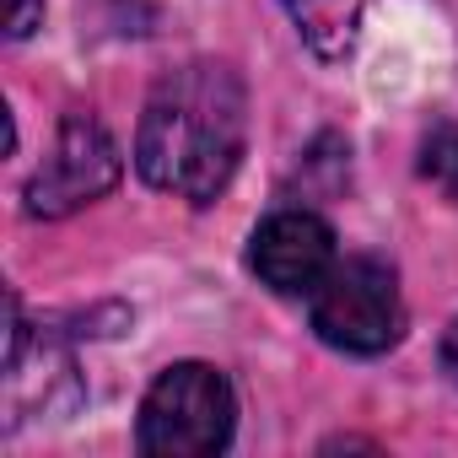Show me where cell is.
Instances as JSON below:
<instances>
[{
  "instance_id": "6da1fadb",
  "label": "cell",
  "mask_w": 458,
  "mask_h": 458,
  "mask_svg": "<svg viewBox=\"0 0 458 458\" xmlns=\"http://www.w3.org/2000/svg\"><path fill=\"white\" fill-rule=\"evenodd\" d=\"M243 140H249L243 81L216 60H194L157 81V92L140 114L135 167L151 189L205 205L233 183V173L243 162Z\"/></svg>"
},
{
  "instance_id": "7a4b0ae2",
  "label": "cell",
  "mask_w": 458,
  "mask_h": 458,
  "mask_svg": "<svg viewBox=\"0 0 458 458\" xmlns=\"http://www.w3.org/2000/svg\"><path fill=\"white\" fill-rule=\"evenodd\" d=\"M233 420L238 404L226 377L205 361H178L146 388L135 442L151 458H205L233 442Z\"/></svg>"
},
{
  "instance_id": "3957f363",
  "label": "cell",
  "mask_w": 458,
  "mask_h": 458,
  "mask_svg": "<svg viewBox=\"0 0 458 458\" xmlns=\"http://www.w3.org/2000/svg\"><path fill=\"white\" fill-rule=\"evenodd\" d=\"M313 329L324 345L351 351V356H377L399 340L404 308H399V281L383 259H335L324 286L313 292Z\"/></svg>"
},
{
  "instance_id": "277c9868",
  "label": "cell",
  "mask_w": 458,
  "mask_h": 458,
  "mask_svg": "<svg viewBox=\"0 0 458 458\" xmlns=\"http://www.w3.org/2000/svg\"><path fill=\"white\" fill-rule=\"evenodd\" d=\"M124 173V157L114 146V135L92 119V114H65L60 135L49 146V157L38 162V173L28 178V216L38 221H60L92 199H103Z\"/></svg>"
},
{
  "instance_id": "5b68a950",
  "label": "cell",
  "mask_w": 458,
  "mask_h": 458,
  "mask_svg": "<svg viewBox=\"0 0 458 458\" xmlns=\"http://www.w3.org/2000/svg\"><path fill=\"white\" fill-rule=\"evenodd\" d=\"M254 276L281 297H313L335 270V233L313 210H276L249 249Z\"/></svg>"
},
{
  "instance_id": "8992f818",
  "label": "cell",
  "mask_w": 458,
  "mask_h": 458,
  "mask_svg": "<svg viewBox=\"0 0 458 458\" xmlns=\"http://www.w3.org/2000/svg\"><path fill=\"white\" fill-rule=\"evenodd\" d=\"M292 22L302 28V38L313 44V55L324 60H345L356 33H361V12L367 0H286Z\"/></svg>"
},
{
  "instance_id": "52a82bcc",
  "label": "cell",
  "mask_w": 458,
  "mask_h": 458,
  "mask_svg": "<svg viewBox=\"0 0 458 458\" xmlns=\"http://www.w3.org/2000/svg\"><path fill=\"white\" fill-rule=\"evenodd\" d=\"M420 173L458 205V124H431L420 140Z\"/></svg>"
},
{
  "instance_id": "ba28073f",
  "label": "cell",
  "mask_w": 458,
  "mask_h": 458,
  "mask_svg": "<svg viewBox=\"0 0 458 458\" xmlns=\"http://www.w3.org/2000/svg\"><path fill=\"white\" fill-rule=\"evenodd\" d=\"M44 22V0H6V38H33V28Z\"/></svg>"
},
{
  "instance_id": "9c48e42d",
  "label": "cell",
  "mask_w": 458,
  "mask_h": 458,
  "mask_svg": "<svg viewBox=\"0 0 458 458\" xmlns=\"http://www.w3.org/2000/svg\"><path fill=\"white\" fill-rule=\"evenodd\" d=\"M442 372L458 383V324L447 329V340H442Z\"/></svg>"
}]
</instances>
